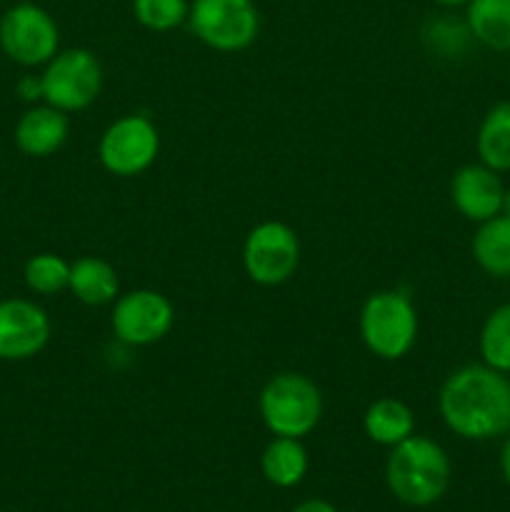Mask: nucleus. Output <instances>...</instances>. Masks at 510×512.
Listing matches in <instances>:
<instances>
[{
  "mask_svg": "<svg viewBox=\"0 0 510 512\" xmlns=\"http://www.w3.org/2000/svg\"><path fill=\"white\" fill-rule=\"evenodd\" d=\"M445 428L463 440H495L510 433V380L490 365H463L440 385Z\"/></svg>",
  "mask_w": 510,
  "mask_h": 512,
  "instance_id": "1",
  "label": "nucleus"
},
{
  "mask_svg": "<svg viewBox=\"0 0 510 512\" xmlns=\"http://www.w3.org/2000/svg\"><path fill=\"white\" fill-rule=\"evenodd\" d=\"M450 458L443 445L428 435H410L408 440L390 448L385 463V483L388 490L410 508L435 505L450 485Z\"/></svg>",
  "mask_w": 510,
  "mask_h": 512,
  "instance_id": "2",
  "label": "nucleus"
},
{
  "mask_svg": "<svg viewBox=\"0 0 510 512\" xmlns=\"http://www.w3.org/2000/svg\"><path fill=\"white\" fill-rule=\"evenodd\" d=\"M323 393L303 373H278L263 385L258 410L263 425L278 438H308L323 418Z\"/></svg>",
  "mask_w": 510,
  "mask_h": 512,
  "instance_id": "3",
  "label": "nucleus"
},
{
  "mask_svg": "<svg viewBox=\"0 0 510 512\" xmlns=\"http://www.w3.org/2000/svg\"><path fill=\"white\" fill-rule=\"evenodd\" d=\"M360 340L380 360H400L418 340V313L403 290L368 295L358 315Z\"/></svg>",
  "mask_w": 510,
  "mask_h": 512,
  "instance_id": "4",
  "label": "nucleus"
},
{
  "mask_svg": "<svg viewBox=\"0 0 510 512\" xmlns=\"http://www.w3.org/2000/svg\"><path fill=\"white\" fill-rule=\"evenodd\" d=\"M40 80H43V103L68 115L80 113L90 108L103 90V65L88 48L58 50L43 65Z\"/></svg>",
  "mask_w": 510,
  "mask_h": 512,
  "instance_id": "5",
  "label": "nucleus"
},
{
  "mask_svg": "<svg viewBox=\"0 0 510 512\" xmlns=\"http://www.w3.org/2000/svg\"><path fill=\"white\" fill-rule=\"evenodd\" d=\"M190 33L218 53H240L260 33V13L253 0H193Z\"/></svg>",
  "mask_w": 510,
  "mask_h": 512,
  "instance_id": "6",
  "label": "nucleus"
},
{
  "mask_svg": "<svg viewBox=\"0 0 510 512\" xmlns=\"http://www.w3.org/2000/svg\"><path fill=\"white\" fill-rule=\"evenodd\" d=\"M300 265V238L288 223L263 220L243 243V270L255 285L278 288L288 283Z\"/></svg>",
  "mask_w": 510,
  "mask_h": 512,
  "instance_id": "7",
  "label": "nucleus"
},
{
  "mask_svg": "<svg viewBox=\"0 0 510 512\" xmlns=\"http://www.w3.org/2000/svg\"><path fill=\"white\" fill-rule=\"evenodd\" d=\"M160 153L158 125L143 113H128L113 120L100 135L98 160L115 178L143 175Z\"/></svg>",
  "mask_w": 510,
  "mask_h": 512,
  "instance_id": "8",
  "label": "nucleus"
},
{
  "mask_svg": "<svg viewBox=\"0 0 510 512\" xmlns=\"http://www.w3.org/2000/svg\"><path fill=\"white\" fill-rule=\"evenodd\" d=\"M0 50L23 68H40L60 50L58 23L40 5H13L0 18Z\"/></svg>",
  "mask_w": 510,
  "mask_h": 512,
  "instance_id": "9",
  "label": "nucleus"
},
{
  "mask_svg": "<svg viewBox=\"0 0 510 512\" xmlns=\"http://www.w3.org/2000/svg\"><path fill=\"white\" fill-rule=\"evenodd\" d=\"M175 325V308L163 293L150 288L118 295L110 313V328L123 345L145 348L160 343Z\"/></svg>",
  "mask_w": 510,
  "mask_h": 512,
  "instance_id": "10",
  "label": "nucleus"
},
{
  "mask_svg": "<svg viewBox=\"0 0 510 512\" xmlns=\"http://www.w3.org/2000/svg\"><path fill=\"white\" fill-rule=\"evenodd\" d=\"M48 313L28 298L0 300V360L20 363L45 350L50 340Z\"/></svg>",
  "mask_w": 510,
  "mask_h": 512,
  "instance_id": "11",
  "label": "nucleus"
},
{
  "mask_svg": "<svg viewBox=\"0 0 510 512\" xmlns=\"http://www.w3.org/2000/svg\"><path fill=\"white\" fill-rule=\"evenodd\" d=\"M503 193L505 185L500 180V173L483 163L463 165L450 180V200H453L455 210L473 223H485V220L500 215Z\"/></svg>",
  "mask_w": 510,
  "mask_h": 512,
  "instance_id": "12",
  "label": "nucleus"
},
{
  "mask_svg": "<svg viewBox=\"0 0 510 512\" xmlns=\"http://www.w3.org/2000/svg\"><path fill=\"white\" fill-rule=\"evenodd\" d=\"M70 135L68 113L48 103L33 105L15 123V145L28 158H48L65 145Z\"/></svg>",
  "mask_w": 510,
  "mask_h": 512,
  "instance_id": "13",
  "label": "nucleus"
},
{
  "mask_svg": "<svg viewBox=\"0 0 510 512\" xmlns=\"http://www.w3.org/2000/svg\"><path fill=\"white\" fill-rule=\"evenodd\" d=\"M68 290L90 308H100V305L115 303L120 295V278L118 270L103 258L95 255H83V258L70 263V283Z\"/></svg>",
  "mask_w": 510,
  "mask_h": 512,
  "instance_id": "14",
  "label": "nucleus"
},
{
  "mask_svg": "<svg viewBox=\"0 0 510 512\" xmlns=\"http://www.w3.org/2000/svg\"><path fill=\"white\" fill-rule=\"evenodd\" d=\"M363 430L368 440L385 448H395L415 433V415L408 403L398 398H378L365 408Z\"/></svg>",
  "mask_w": 510,
  "mask_h": 512,
  "instance_id": "15",
  "label": "nucleus"
},
{
  "mask_svg": "<svg viewBox=\"0 0 510 512\" xmlns=\"http://www.w3.org/2000/svg\"><path fill=\"white\" fill-rule=\"evenodd\" d=\"M308 450L298 438H278L273 435L260 455V470L270 485L280 490L295 488L308 475Z\"/></svg>",
  "mask_w": 510,
  "mask_h": 512,
  "instance_id": "16",
  "label": "nucleus"
},
{
  "mask_svg": "<svg viewBox=\"0 0 510 512\" xmlns=\"http://www.w3.org/2000/svg\"><path fill=\"white\" fill-rule=\"evenodd\" d=\"M465 25L485 48L498 53L510 50V0H470Z\"/></svg>",
  "mask_w": 510,
  "mask_h": 512,
  "instance_id": "17",
  "label": "nucleus"
},
{
  "mask_svg": "<svg viewBox=\"0 0 510 512\" xmlns=\"http://www.w3.org/2000/svg\"><path fill=\"white\" fill-rule=\"evenodd\" d=\"M475 150H478L480 163L488 165L495 173H508L510 170V100L493 105L485 113L475 135Z\"/></svg>",
  "mask_w": 510,
  "mask_h": 512,
  "instance_id": "18",
  "label": "nucleus"
},
{
  "mask_svg": "<svg viewBox=\"0 0 510 512\" xmlns=\"http://www.w3.org/2000/svg\"><path fill=\"white\" fill-rule=\"evenodd\" d=\"M473 258L493 278H510V220L505 215L478 223L473 235Z\"/></svg>",
  "mask_w": 510,
  "mask_h": 512,
  "instance_id": "19",
  "label": "nucleus"
},
{
  "mask_svg": "<svg viewBox=\"0 0 510 512\" xmlns=\"http://www.w3.org/2000/svg\"><path fill=\"white\" fill-rule=\"evenodd\" d=\"M483 363L500 373H510V303L498 305L493 313L485 318L483 330L478 340Z\"/></svg>",
  "mask_w": 510,
  "mask_h": 512,
  "instance_id": "20",
  "label": "nucleus"
},
{
  "mask_svg": "<svg viewBox=\"0 0 510 512\" xmlns=\"http://www.w3.org/2000/svg\"><path fill=\"white\" fill-rule=\"evenodd\" d=\"M23 280L30 293L35 295H58L68 290L70 263L63 255L38 253L25 263Z\"/></svg>",
  "mask_w": 510,
  "mask_h": 512,
  "instance_id": "21",
  "label": "nucleus"
},
{
  "mask_svg": "<svg viewBox=\"0 0 510 512\" xmlns=\"http://www.w3.org/2000/svg\"><path fill=\"white\" fill-rule=\"evenodd\" d=\"M188 0H133V15L145 30L170 33L188 23Z\"/></svg>",
  "mask_w": 510,
  "mask_h": 512,
  "instance_id": "22",
  "label": "nucleus"
},
{
  "mask_svg": "<svg viewBox=\"0 0 510 512\" xmlns=\"http://www.w3.org/2000/svg\"><path fill=\"white\" fill-rule=\"evenodd\" d=\"M15 93H18L25 103H38V100H43V80H40V75H23V78L15 83Z\"/></svg>",
  "mask_w": 510,
  "mask_h": 512,
  "instance_id": "23",
  "label": "nucleus"
},
{
  "mask_svg": "<svg viewBox=\"0 0 510 512\" xmlns=\"http://www.w3.org/2000/svg\"><path fill=\"white\" fill-rule=\"evenodd\" d=\"M290 512H338L333 503H328V500H320V498H313V500H303L300 505H295Z\"/></svg>",
  "mask_w": 510,
  "mask_h": 512,
  "instance_id": "24",
  "label": "nucleus"
},
{
  "mask_svg": "<svg viewBox=\"0 0 510 512\" xmlns=\"http://www.w3.org/2000/svg\"><path fill=\"white\" fill-rule=\"evenodd\" d=\"M500 470H503V478H505V483H508V488H510V438L505 440L503 453H500Z\"/></svg>",
  "mask_w": 510,
  "mask_h": 512,
  "instance_id": "25",
  "label": "nucleus"
},
{
  "mask_svg": "<svg viewBox=\"0 0 510 512\" xmlns=\"http://www.w3.org/2000/svg\"><path fill=\"white\" fill-rule=\"evenodd\" d=\"M500 215H505V218L510 220V188H505V193H503V205H500Z\"/></svg>",
  "mask_w": 510,
  "mask_h": 512,
  "instance_id": "26",
  "label": "nucleus"
},
{
  "mask_svg": "<svg viewBox=\"0 0 510 512\" xmlns=\"http://www.w3.org/2000/svg\"><path fill=\"white\" fill-rule=\"evenodd\" d=\"M433 3L445 5V8H458V5H468L470 0H433Z\"/></svg>",
  "mask_w": 510,
  "mask_h": 512,
  "instance_id": "27",
  "label": "nucleus"
},
{
  "mask_svg": "<svg viewBox=\"0 0 510 512\" xmlns=\"http://www.w3.org/2000/svg\"><path fill=\"white\" fill-rule=\"evenodd\" d=\"M508 80H510V70H508Z\"/></svg>",
  "mask_w": 510,
  "mask_h": 512,
  "instance_id": "28",
  "label": "nucleus"
},
{
  "mask_svg": "<svg viewBox=\"0 0 510 512\" xmlns=\"http://www.w3.org/2000/svg\"><path fill=\"white\" fill-rule=\"evenodd\" d=\"M0 3H3V0H0Z\"/></svg>",
  "mask_w": 510,
  "mask_h": 512,
  "instance_id": "29",
  "label": "nucleus"
}]
</instances>
